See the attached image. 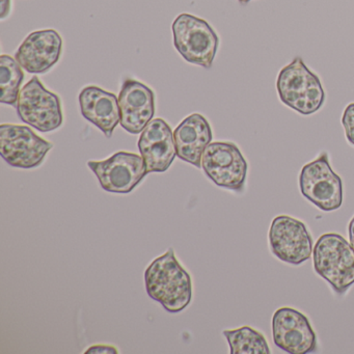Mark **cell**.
I'll return each mask as SVG.
<instances>
[{"mask_svg": "<svg viewBox=\"0 0 354 354\" xmlns=\"http://www.w3.org/2000/svg\"><path fill=\"white\" fill-rule=\"evenodd\" d=\"M148 295L167 312L185 310L192 299V279L177 260L173 248L155 259L145 272Z\"/></svg>", "mask_w": 354, "mask_h": 354, "instance_id": "6da1fadb", "label": "cell"}, {"mask_svg": "<svg viewBox=\"0 0 354 354\" xmlns=\"http://www.w3.org/2000/svg\"><path fill=\"white\" fill-rule=\"evenodd\" d=\"M313 263L317 274L339 295L354 285V248L339 234L325 233L318 238Z\"/></svg>", "mask_w": 354, "mask_h": 354, "instance_id": "7a4b0ae2", "label": "cell"}, {"mask_svg": "<svg viewBox=\"0 0 354 354\" xmlns=\"http://www.w3.org/2000/svg\"><path fill=\"white\" fill-rule=\"evenodd\" d=\"M277 90L281 102L300 115H313L324 104L322 84L301 57H295L281 70L277 75Z\"/></svg>", "mask_w": 354, "mask_h": 354, "instance_id": "3957f363", "label": "cell"}, {"mask_svg": "<svg viewBox=\"0 0 354 354\" xmlns=\"http://www.w3.org/2000/svg\"><path fill=\"white\" fill-rule=\"evenodd\" d=\"M174 45L187 63L205 69L212 67L219 39L208 22L190 14H181L173 26Z\"/></svg>", "mask_w": 354, "mask_h": 354, "instance_id": "277c9868", "label": "cell"}, {"mask_svg": "<svg viewBox=\"0 0 354 354\" xmlns=\"http://www.w3.org/2000/svg\"><path fill=\"white\" fill-rule=\"evenodd\" d=\"M299 188L308 202L324 212L337 210L343 204V182L331 169L326 152L321 153L315 160L302 167Z\"/></svg>", "mask_w": 354, "mask_h": 354, "instance_id": "5b68a950", "label": "cell"}, {"mask_svg": "<svg viewBox=\"0 0 354 354\" xmlns=\"http://www.w3.org/2000/svg\"><path fill=\"white\" fill-rule=\"evenodd\" d=\"M16 109L24 123L43 133L55 131L63 124L61 99L47 90L37 76L20 91Z\"/></svg>", "mask_w": 354, "mask_h": 354, "instance_id": "8992f818", "label": "cell"}, {"mask_svg": "<svg viewBox=\"0 0 354 354\" xmlns=\"http://www.w3.org/2000/svg\"><path fill=\"white\" fill-rule=\"evenodd\" d=\"M202 169L219 187L235 192H242L245 187L248 161L233 142H211L203 154Z\"/></svg>", "mask_w": 354, "mask_h": 354, "instance_id": "52a82bcc", "label": "cell"}, {"mask_svg": "<svg viewBox=\"0 0 354 354\" xmlns=\"http://www.w3.org/2000/svg\"><path fill=\"white\" fill-rule=\"evenodd\" d=\"M53 147L50 142L37 136L28 126H0V155L11 167L24 169L38 167Z\"/></svg>", "mask_w": 354, "mask_h": 354, "instance_id": "ba28073f", "label": "cell"}, {"mask_svg": "<svg viewBox=\"0 0 354 354\" xmlns=\"http://www.w3.org/2000/svg\"><path fill=\"white\" fill-rule=\"evenodd\" d=\"M271 252L281 262L299 266L312 257L313 237L306 223L290 215H277L269 227Z\"/></svg>", "mask_w": 354, "mask_h": 354, "instance_id": "9c48e42d", "label": "cell"}, {"mask_svg": "<svg viewBox=\"0 0 354 354\" xmlns=\"http://www.w3.org/2000/svg\"><path fill=\"white\" fill-rule=\"evenodd\" d=\"M88 167L96 175L101 187L113 194H129L148 175L142 155L124 151L105 160L88 161Z\"/></svg>", "mask_w": 354, "mask_h": 354, "instance_id": "30bf717a", "label": "cell"}, {"mask_svg": "<svg viewBox=\"0 0 354 354\" xmlns=\"http://www.w3.org/2000/svg\"><path fill=\"white\" fill-rule=\"evenodd\" d=\"M273 343L290 354L314 353L318 349L317 335L304 313L283 306L272 317Z\"/></svg>", "mask_w": 354, "mask_h": 354, "instance_id": "8fae6325", "label": "cell"}, {"mask_svg": "<svg viewBox=\"0 0 354 354\" xmlns=\"http://www.w3.org/2000/svg\"><path fill=\"white\" fill-rule=\"evenodd\" d=\"M62 51L63 40L57 30H38L26 37L16 51L15 59L28 73L42 74L57 65Z\"/></svg>", "mask_w": 354, "mask_h": 354, "instance_id": "7c38bea8", "label": "cell"}, {"mask_svg": "<svg viewBox=\"0 0 354 354\" xmlns=\"http://www.w3.org/2000/svg\"><path fill=\"white\" fill-rule=\"evenodd\" d=\"M121 126L130 134L142 133L155 115L154 92L138 80H126L119 94Z\"/></svg>", "mask_w": 354, "mask_h": 354, "instance_id": "4fadbf2b", "label": "cell"}, {"mask_svg": "<svg viewBox=\"0 0 354 354\" xmlns=\"http://www.w3.org/2000/svg\"><path fill=\"white\" fill-rule=\"evenodd\" d=\"M138 149L145 159L147 171L165 173L177 156L174 132L162 119H154L140 133Z\"/></svg>", "mask_w": 354, "mask_h": 354, "instance_id": "5bb4252c", "label": "cell"}, {"mask_svg": "<svg viewBox=\"0 0 354 354\" xmlns=\"http://www.w3.org/2000/svg\"><path fill=\"white\" fill-rule=\"evenodd\" d=\"M80 104L84 119L111 138L115 127L121 123L119 98L113 93L90 86L80 92Z\"/></svg>", "mask_w": 354, "mask_h": 354, "instance_id": "9a60e30c", "label": "cell"}, {"mask_svg": "<svg viewBox=\"0 0 354 354\" xmlns=\"http://www.w3.org/2000/svg\"><path fill=\"white\" fill-rule=\"evenodd\" d=\"M212 138L206 118L200 113L188 115L174 131L177 156L200 169L205 149L211 144Z\"/></svg>", "mask_w": 354, "mask_h": 354, "instance_id": "2e32d148", "label": "cell"}, {"mask_svg": "<svg viewBox=\"0 0 354 354\" xmlns=\"http://www.w3.org/2000/svg\"><path fill=\"white\" fill-rule=\"evenodd\" d=\"M231 354H270L268 342L262 333L250 326L223 330Z\"/></svg>", "mask_w": 354, "mask_h": 354, "instance_id": "e0dca14e", "label": "cell"}, {"mask_svg": "<svg viewBox=\"0 0 354 354\" xmlns=\"http://www.w3.org/2000/svg\"><path fill=\"white\" fill-rule=\"evenodd\" d=\"M24 80V68L16 61V59H13L10 55H1L0 57V88H1L0 102L16 106Z\"/></svg>", "mask_w": 354, "mask_h": 354, "instance_id": "ac0fdd59", "label": "cell"}, {"mask_svg": "<svg viewBox=\"0 0 354 354\" xmlns=\"http://www.w3.org/2000/svg\"><path fill=\"white\" fill-rule=\"evenodd\" d=\"M342 125L348 142L354 146V103H350L343 113Z\"/></svg>", "mask_w": 354, "mask_h": 354, "instance_id": "d6986e66", "label": "cell"}, {"mask_svg": "<svg viewBox=\"0 0 354 354\" xmlns=\"http://www.w3.org/2000/svg\"><path fill=\"white\" fill-rule=\"evenodd\" d=\"M86 354H100V353H106V354H115L119 353V350H118L117 347L111 345H104V344H97V345L91 346V347L88 348L86 352Z\"/></svg>", "mask_w": 354, "mask_h": 354, "instance_id": "ffe728a7", "label": "cell"}, {"mask_svg": "<svg viewBox=\"0 0 354 354\" xmlns=\"http://www.w3.org/2000/svg\"><path fill=\"white\" fill-rule=\"evenodd\" d=\"M11 12V0H1V19H6Z\"/></svg>", "mask_w": 354, "mask_h": 354, "instance_id": "44dd1931", "label": "cell"}, {"mask_svg": "<svg viewBox=\"0 0 354 354\" xmlns=\"http://www.w3.org/2000/svg\"><path fill=\"white\" fill-rule=\"evenodd\" d=\"M348 235H349L350 244L354 248V216L352 217L349 225H348Z\"/></svg>", "mask_w": 354, "mask_h": 354, "instance_id": "7402d4cb", "label": "cell"}, {"mask_svg": "<svg viewBox=\"0 0 354 354\" xmlns=\"http://www.w3.org/2000/svg\"><path fill=\"white\" fill-rule=\"evenodd\" d=\"M240 3H242V5H246V3H250V0H238Z\"/></svg>", "mask_w": 354, "mask_h": 354, "instance_id": "603a6c76", "label": "cell"}]
</instances>
